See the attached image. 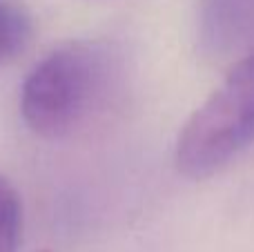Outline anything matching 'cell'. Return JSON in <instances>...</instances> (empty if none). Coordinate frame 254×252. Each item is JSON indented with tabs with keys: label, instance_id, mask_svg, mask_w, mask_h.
Here are the masks:
<instances>
[{
	"label": "cell",
	"instance_id": "obj_4",
	"mask_svg": "<svg viewBox=\"0 0 254 252\" xmlns=\"http://www.w3.org/2000/svg\"><path fill=\"white\" fill-rule=\"evenodd\" d=\"M22 232V203L18 190L0 174V252H16Z\"/></svg>",
	"mask_w": 254,
	"mask_h": 252
},
{
	"label": "cell",
	"instance_id": "obj_5",
	"mask_svg": "<svg viewBox=\"0 0 254 252\" xmlns=\"http://www.w3.org/2000/svg\"><path fill=\"white\" fill-rule=\"evenodd\" d=\"M31 27L18 9L0 2V67L11 63L27 47Z\"/></svg>",
	"mask_w": 254,
	"mask_h": 252
},
{
	"label": "cell",
	"instance_id": "obj_6",
	"mask_svg": "<svg viewBox=\"0 0 254 252\" xmlns=\"http://www.w3.org/2000/svg\"><path fill=\"white\" fill-rule=\"evenodd\" d=\"M40 252H52V250H40Z\"/></svg>",
	"mask_w": 254,
	"mask_h": 252
},
{
	"label": "cell",
	"instance_id": "obj_1",
	"mask_svg": "<svg viewBox=\"0 0 254 252\" xmlns=\"http://www.w3.org/2000/svg\"><path fill=\"white\" fill-rule=\"evenodd\" d=\"M114 58L101 43H69L43 58L22 83L20 114L49 141L74 136L110 101Z\"/></svg>",
	"mask_w": 254,
	"mask_h": 252
},
{
	"label": "cell",
	"instance_id": "obj_2",
	"mask_svg": "<svg viewBox=\"0 0 254 252\" xmlns=\"http://www.w3.org/2000/svg\"><path fill=\"white\" fill-rule=\"evenodd\" d=\"M254 143V49L243 56L201 107L185 121L174 163L188 179L219 172Z\"/></svg>",
	"mask_w": 254,
	"mask_h": 252
},
{
	"label": "cell",
	"instance_id": "obj_3",
	"mask_svg": "<svg viewBox=\"0 0 254 252\" xmlns=\"http://www.w3.org/2000/svg\"><path fill=\"white\" fill-rule=\"evenodd\" d=\"M198 34L210 54H228L254 34V0H201Z\"/></svg>",
	"mask_w": 254,
	"mask_h": 252
}]
</instances>
